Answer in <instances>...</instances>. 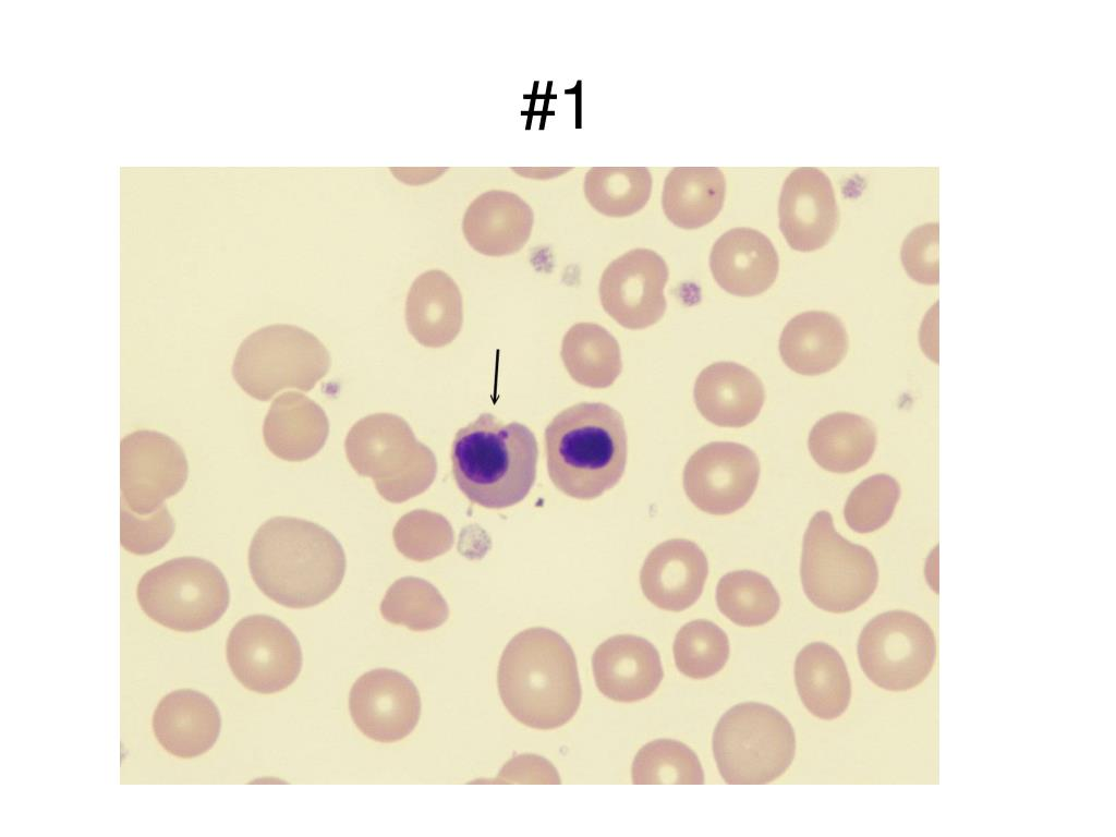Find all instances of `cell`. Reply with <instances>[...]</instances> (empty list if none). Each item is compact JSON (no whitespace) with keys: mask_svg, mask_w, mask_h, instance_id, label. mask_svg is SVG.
<instances>
[{"mask_svg":"<svg viewBox=\"0 0 1116 837\" xmlns=\"http://www.w3.org/2000/svg\"><path fill=\"white\" fill-rule=\"evenodd\" d=\"M345 554L325 527L299 518L276 517L263 523L248 549V568L257 587L288 608H308L328 599L345 573Z\"/></svg>","mask_w":1116,"mask_h":837,"instance_id":"cell-1","label":"cell"},{"mask_svg":"<svg viewBox=\"0 0 1116 837\" xmlns=\"http://www.w3.org/2000/svg\"><path fill=\"white\" fill-rule=\"evenodd\" d=\"M497 683L507 711L530 728L561 727L581 703L574 652L563 636L547 628L526 629L508 642Z\"/></svg>","mask_w":1116,"mask_h":837,"instance_id":"cell-2","label":"cell"},{"mask_svg":"<svg viewBox=\"0 0 1116 837\" xmlns=\"http://www.w3.org/2000/svg\"><path fill=\"white\" fill-rule=\"evenodd\" d=\"M548 475L563 494L593 499L621 478L627 433L621 414L608 404L582 402L559 414L545 429Z\"/></svg>","mask_w":1116,"mask_h":837,"instance_id":"cell-3","label":"cell"},{"mask_svg":"<svg viewBox=\"0 0 1116 837\" xmlns=\"http://www.w3.org/2000/svg\"><path fill=\"white\" fill-rule=\"evenodd\" d=\"M538 458L534 434L523 424H504L481 414L459 429L451 446L452 474L459 489L474 504L500 509L523 500L536 477Z\"/></svg>","mask_w":1116,"mask_h":837,"instance_id":"cell-4","label":"cell"},{"mask_svg":"<svg viewBox=\"0 0 1116 837\" xmlns=\"http://www.w3.org/2000/svg\"><path fill=\"white\" fill-rule=\"evenodd\" d=\"M357 474L373 478L379 495L400 504L424 493L437 474L434 452L399 415L375 413L357 421L344 442Z\"/></svg>","mask_w":1116,"mask_h":837,"instance_id":"cell-5","label":"cell"},{"mask_svg":"<svg viewBox=\"0 0 1116 837\" xmlns=\"http://www.w3.org/2000/svg\"><path fill=\"white\" fill-rule=\"evenodd\" d=\"M713 753L727 784H767L792 763L796 736L790 721L773 706L740 703L718 720L713 732Z\"/></svg>","mask_w":1116,"mask_h":837,"instance_id":"cell-6","label":"cell"},{"mask_svg":"<svg viewBox=\"0 0 1116 837\" xmlns=\"http://www.w3.org/2000/svg\"><path fill=\"white\" fill-rule=\"evenodd\" d=\"M800 578L812 604L841 614L857 609L873 595L878 569L872 553L844 538L832 514L820 510L803 535Z\"/></svg>","mask_w":1116,"mask_h":837,"instance_id":"cell-7","label":"cell"},{"mask_svg":"<svg viewBox=\"0 0 1116 837\" xmlns=\"http://www.w3.org/2000/svg\"><path fill=\"white\" fill-rule=\"evenodd\" d=\"M330 364L328 350L313 333L293 325H270L241 342L231 372L245 393L267 401L284 388L313 389Z\"/></svg>","mask_w":1116,"mask_h":837,"instance_id":"cell-8","label":"cell"},{"mask_svg":"<svg viewBox=\"0 0 1116 837\" xmlns=\"http://www.w3.org/2000/svg\"><path fill=\"white\" fill-rule=\"evenodd\" d=\"M142 610L154 621L180 632L216 623L230 602L228 582L213 562L178 557L146 571L136 587Z\"/></svg>","mask_w":1116,"mask_h":837,"instance_id":"cell-9","label":"cell"},{"mask_svg":"<svg viewBox=\"0 0 1116 837\" xmlns=\"http://www.w3.org/2000/svg\"><path fill=\"white\" fill-rule=\"evenodd\" d=\"M858 657L874 684L888 691H907L923 682L934 666V632L913 612H882L862 629Z\"/></svg>","mask_w":1116,"mask_h":837,"instance_id":"cell-10","label":"cell"},{"mask_svg":"<svg viewBox=\"0 0 1116 837\" xmlns=\"http://www.w3.org/2000/svg\"><path fill=\"white\" fill-rule=\"evenodd\" d=\"M229 667L251 691L271 694L287 689L302 668V650L294 633L268 615L242 618L226 646Z\"/></svg>","mask_w":1116,"mask_h":837,"instance_id":"cell-11","label":"cell"},{"mask_svg":"<svg viewBox=\"0 0 1116 837\" xmlns=\"http://www.w3.org/2000/svg\"><path fill=\"white\" fill-rule=\"evenodd\" d=\"M121 502L146 515L178 494L189 475L181 446L166 434L142 429L126 435L120 445Z\"/></svg>","mask_w":1116,"mask_h":837,"instance_id":"cell-12","label":"cell"},{"mask_svg":"<svg viewBox=\"0 0 1116 837\" xmlns=\"http://www.w3.org/2000/svg\"><path fill=\"white\" fill-rule=\"evenodd\" d=\"M760 461L752 449L733 441H713L687 461L683 488L700 510L727 515L745 506L759 483Z\"/></svg>","mask_w":1116,"mask_h":837,"instance_id":"cell-13","label":"cell"},{"mask_svg":"<svg viewBox=\"0 0 1116 837\" xmlns=\"http://www.w3.org/2000/svg\"><path fill=\"white\" fill-rule=\"evenodd\" d=\"M668 276L660 255L648 248H633L604 270L599 281L602 306L624 328H647L665 314Z\"/></svg>","mask_w":1116,"mask_h":837,"instance_id":"cell-14","label":"cell"},{"mask_svg":"<svg viewBox=\"0 0 1116 837\" xmlns=\"http://www.w3.org/2000/svg\"><path fill=\"white\" fill-rule=\"evenodd\" d=\"M351 718L367 738L385 743L409 736L421 716V696L402 672L376 668L359 677L349 694Z\"/></svg>","mask_w":1116,"mask_h":837,"instance_id":"cell-15","label":"cell"},{"mask_svg":"<svg viewBox=\"0 0 1116 837\" xmlns=\"http://www.w3.org/2000/svg\"><path fill=\"white\" fill-rule=\"evenodd\" d=\"M778 218L779 229L791 248L812 252L826 245L839 223L829 178L813 167L790 172L781 187Z\"/></svg>","mask_w":1116,"mask_h":837,"instance_id":"cell-16","label":"cell"},{"mask_svg":"<svg viewBox=\"0 0 1116 837\" xmlns=\"http://www.w3.org/2000/svg\"><path fill=\"white\" fill-rule=\"evenodd\" d=\"M708 561L692 541L674 538L651 550L640 573L644 596L656 607L682 611L701 596Z\"/></svg>","mask_w":1116,"mask_h":837,"instance_id":"cell-17","label":"cell"},{"mask_svg":"<svg viewBox=\"0 0 1116 837\" xmlns=\"http://www.w3.org/2000/svg\"><path fill=\"white\" fill-rule=\"evenodd\" d=\"M592 668L602 694L623 703L648 698L664 677L656 647L632 634L615 635L601 643L593 653Z\"/></svg>","mask_w":1116,"mask_h":837,"instance_id":"cell-18","label":"cell"},{"mask_svg":"<svg viewBox=\"0 0 1116 837\" xmlns=\"http://www.w3.org/2000/svg\"><path fill=\"white\" fill-rule=\"evenodd\" d=\"M709 268L723 290L749 298L773 286L779 270V258L765 234L751 228H735L723 233L714 243Z\"/></svg>","mask_w":1116,"mask_h":837,"instance_id":"cell-19","label":"cell"},{"mask_svg":"<svg viewBox=\"0 0 1116 837\" xmlns=\"http://www.w3.org/2000/svg\"><path fill=\"white\" fill-rule=\"evenodd\" d=\"M534 223L530 205L519 195L490 190L466 208L462 231L476 252L487 256L511 255L527 242Z\"/></svg>","mask_w":1116,"mask_h":837,"instance_id":"cell-20","label":"cell"},{"mask_svg":"<svg viewBox=\"0 0 1116 837\" xmlns=\"http://www.w3.org/2000/svg\"><path fill=\"white\" fill-rule=\"evenodd\" d=\"M693 398L699 412L714 425L743 427L760 414L765 400L761 379L736 362H715L696 377Z\"/></svg>","mask_w":1116,"mask_h":837,"instance_id":"cell-21","label":"cell"},{"mask_svg":"<svg viewBox=\"0 0 1116 837\" xmlns=\"http://www.w3.org/2000/svg\"><path fill=\"white\" fill-rule=\"evenodd\" d=\"M221 728L218 707L206 694L181 689L163 696L153 715V730L170 754L191 759L216 743Z\"/></svg>","mask_w":1116,"mask_h":837,"instance_id":"cell-22","label":"cell"},{"mask_svg":"<svg viewBox=\"0 0 1116 837\" xmlns=\"http://www.w3.org/2000/svg\"><path fill=\"white\" fill-rule=\"evenodd\" d=\"M409 332L424 347L449 344L461 330L462 295L453 279L439 269L420 275L405 302Z\"/></svg>","mask_w":1116,"mask_h":837,"instance_id":"cell-23","label":"cell"},{"mask_svg":"<svg viewBox=\"0 0 1116 837\" xmlns=\"http://www.w3.org/2000/svg\"><path fill=\"white\" fill-rule=\"evenodd\" d=\"M848 352V335L832 313L808 311L792 317L779 339L783 362L794 373L815 376L835 368Z\"/></svg>","mask_w":1116,"mask_h":837,"instance_id":"cell-24","label":"cell"},{"mask_svg":"<svg viewBox=\"0 0 1116 837\" xmlns=\"http://www.w3.org/2000/svg\"><path fill=\"white\" fill-rule=\"evenodd\" d=\"M328 433L324 410L308 397L291 391L272 401L263 425L267 448L287 461L314 457L324 447Z\"/></svg>","mask_w":1116,"mask_h":837,"instance_id":"cell-25","label":"cell"},{"mask_svg":"<svg viewBox=\"0 0 1116 837\" xmlns=\"http://www.w3.org/2000/svg\"><path fill=\"white\" fill-rule=\"evenodd\" d=\"M794 680L802 703L814 716L829 720L847 709L850 677L840 654L827 643L813 642L799 652Z\"/></svg>","mask_w":1116,"mask_h":837,"instance_id":"cell-26","label":"cell"},{"mask_svg":"<svg viewBox=\"0 0 1116 837\" xmlns=\"http://www.w3.org/2000/svg\"><path fill=\"white\" fill-rule=\"evenodd\" d=\"M726 181L716 167H676L666 177L662 206L668 220L681 229H699L720 213Z\"/></svg>","mask_w":1116,"mask_h":837,"instance_id":"cell-27","label":"cell"},{"mask_svg":"<svg viewBox=\"0 0 1116 837\" xmlns=\"http://www.w3.org/2000/svg\"><path fill=\"white\" fill-rule=\"evenodd\" d=\"M876 447L873 423L859 414L836 412L818 420L810 430L808 448L813 460L833 473H850L864 466Z\"/></svg>","mask_w":1116,"mask_h":837,"instance_id":"cell-28","label":"cell"},{"mask_svg":"<svg viewBox=\"0 0 1116 837\" xmlns=\"http://www.w3.org/2000/svg\"><path fill=\"white\" fill-rule=\"evenodd\" d=\"M560 354L572 379L591 388L612 385L622 369L616 338L594 323L570 327L563 336Z\"/></svg>","mask_w":1116,"mask_h":837,"instance_id":"cell-29","label":"cell"},{"mask_svg":"<svg viewBox=\"0 0 1116 837\" xmlns=\"http://www.w3.org/2000/svg\"><path fill=\"white\" fill-rule=\"evenodd\" d=\"M583 189L587 202L598 213L627 217L647 204L652 175L645 167H594L586 172Z\"/></svg>","mask_w":1116,"mask_h":837,"instance_id":"cell-30","label":"cell"},{"mask_svg":"<svg viewBox=\"0 0 1116 837\" xmlns=\"http://www.w3.org/2000/svg\"><path fill=\"white\" fill-rule=\"evenodd\" d=\"M716 603L719 611L733 623L756 627L777 615L780 597L767 577L752 570H737L720 578Z\"/></svg>","mask_w":1116,"mask_h":837,"instance_id":"cell-31","label":"cell"},{"mask_svg":"<svg viewBox=\"0 0 1116 837\" xmlns=\"http://www.w3.org/2000/svg\"><path fill=\"white\" fill-rule=\"evenodd\" d=\"M380 612L385 620L402 624L413 631H428L446 622L447 602L428 581L405 577L397 580L386 592Z\"/></svg>","mask_w":1116,"mask_h":837,"instance_id":"cell-32","label":"cell"},{"mask_svg":"<svg viewBox=\"0 0 1116 837\" xmlns=\"http://www.w3.org/2000/svg\"><path fill=\"white\" fill-rule=\"evenodd\" d=\"M635 785L704 784V772L696 754L684 743L656 739L643 745L631 768Z\"/></svg>","mask_w":1116,"mask_h":837,"instance_id":"cell-33","label":"cell"},{"mask_svg":"<svg viewBox=\"0 0 1116 837\" xmlns=\"http://www.w3.org/2000/svg\"><path fill=\"white\" fill-rule=\"evenodd\" d=\"M674 657L678 670L693 679H705L723 669L729 657V640L716 623L698 619L676 634Z\"/></svg>","mask_w":1116,"mask_h":837,"instance_id":"cell-34","label":"cell"},{"mask_svg":"<svg viewBox=\"0 0 1116 837\" xmlns=\"http://www.w3.org/2000/svg\"><path fill=\"white\" fill-rule=\"evenodd\" d=\"M899 497L900 486L893 476L884 473L869 476L848 496L845 521L854 532H874L890 520Z\"/></svg>","mask_w":1116,"mask_h":837,"instance_id":"cell-35","label":"cell"},{"mask_svg":"<svg viewBox=\"0 0 1116 837\" xmlns=\"http://www.w3.org/2000/svg\"><path fill=\"white\" fill-rule=\"evenodd\" d=\"M392 536L397 549L415 561L440 556L453 544V531L447 519L422 509L401 517L393 527Z\"/></svg>","mask_w":1116,"mask_h":837,"instance_id":"cell-36","label":"cell"},{"mask_svg":"<svg viewBox=\"0 0 1116 837\" xmlns=\"http://www.w3.org/2000/svg\"><path fill=\"white\" fill-rule=\"evenodd\" d=\"M120 521L121 545L135 555H149L161 549L174 532V521L166 506L142 515L121 502Z\"/></svg>","mask_w":1116,"mask_h":837,"instance_id":"cell-37","label":"cell"},{"mask_svg":"<svg viewBox=\"0 0 1116 837\" xmlns=\"http://www.w3.org/2000/svg\"><path fill=\"white\" fill-rule=\"evenodd\" d=\"M937 221L913 228L905 238L900 257L907 275L914 281L934 286L939 281Z\"/></svg>","mask_w":1116,"mask_h":837,"instance_id":"cell-38","label":"cell"},{"mask_svg":"<svg viewBox=\"0 0 1116 837\" xmlns=\"http://www.w3.org/2000/svg\"><path fill=\"white\" fill-rule=\"evenodd\" d=\"M497 783L560 784L555 766L536 754H520L510 759L496 778Z\"/></svg>","mask_w":1116,"mask_h":837,"instance_id":"cell-39","label":"cell"}]
</instances>
